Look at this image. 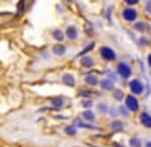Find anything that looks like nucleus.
Wrapping results in <instances>:
<instances>
[{
	"mask_svg": "<svg viewBox=\"0 0 151 147\" xmlns=\"http://www.w3.org/2000/svg\"><path fill=\"white\" fill-rule=\"evenodd\" d=\"M85 80H86L88 85H97V83H98V79H97L95 76H92V75H88V76L85 77Z\"/></svg>",
	"mask_w": 151,
	"mask_h": 147,
	"instance_id": "nucleus-10",
	"label": "nucleus"
},
{
	"mask_svg": "<svg viewBox=\"0 0 151 147\" xmlns=\"http://www.w3.org/2000/svg\"><path fill=\"white\" fill-rule=\"evenodd\" d=\"M147 147H151V141H148V143H147Z\"/></svg>",
	"mask_w": 151,
	"mask_h": 147,
	"instance_id": "nucleus-26",
	"label": "nucleus"
},
{
	"mask_svg": "<svg viewBox=\"0 0 151 147\" xmlns=\"http://www.w3.org/2000/svg\"><path fill=\"white\" fill-rule=\"evenodd\" d=\"M83 118L88 120V121H92V120L95 118V115H94V112H91V111H85V112H83Z\"/></svg>",
	"mask_w": 151,
	"mask_h": 147,
	"instance_id": "nucleus-14",
	"label": "nucleus"
},
{
	"mask_svg": "<svg viewBox=\"0 0 151 147\" xmlns=\"http://www.w3.org/2000/svg\"><path fill=\"white\" fill-rule=\"evenodd\" d=\"M122 17L124 20H127V21H134L137 18V12L132 8H127V9H124L122 11Z\"/></svg>",
	"mask_w": 151,
	"mask_h": 147,
	"instance_id": "nucleus-4",
	"label": "nucleus"
},
{
	"mask_svg": "<svg viewBox=\"0 0 151 147\" xmlns=\"http://www.w3.org/2000/svg\"><path fill=\"white\" fill-rule=\"evenodd\" d=\"M137 2H139V0H125V3H127V5H136Z\"/></svg>",
	"mask_w": 151,
	"mask_h": 147,
	"instance_id": "nucleus-23",
	"label": "nucleus"
},
{
	"mask_svg": "<svg viewBox=\"0 0 151 147\" xmlns=\"http://www.w3.org/2000/svg\"><path fill=\"white\" fill-rule=\"evenodd\" d=\"M65 2H68V3H71V2H73V0H65Z\"/></svg>",
	"mask_w": 151,
	"mask_h": 147,
	"instance_id": "nucleus-27",
	"label": "nucleus"
},
{
	"mask_svg": "<svg viewBox=\"0 0 151 147\" xmlns=\"http://www.w3.org/2000/svg\"><path fill=\"white\" fill-rule=\"evenodd\" d=\"M130 146L132 147H141V140L139 138H132L130 140Z\"/></svg>",
	"mask_w": 151,
	"mask_h": 147,
	"instance_id": "nucleus-18",
	"label": "nucleus"
},
{
	"mask_svg": "<svg viewBox=\"0 0 151 147\" xmlns=\"http://www.w3.org/2000/svg\"><path fill=\"white\" fill-rule=\"evenodd\" d=\"M119 112H121L122 115H125V117H127V115H129V112H127V109H125L124 106H121V109H119Z\"/></svg>",
	"mask_w": 151,
	"mask_h": 147,
	"instance_id": "nucleus-21",
	"label": "nucleus"
},
{
	"mask_svg": "<svg viewBox=\"0 0 151 147\" xmlns=\"http://www.w3.org/2000/svg\"><path fill=\"white\" fill-rule=\"evenodd\" d=\"M136 30H139V32H144L147 29V24L145 23H136V26H134Z\"/></svg>",
	"mask_w": 151,
	"mask_h": 147,
	"instance_id": "nucleus-17",
	"label": "nucleus"
},
{
	"mask_svg": "<svg viewBox=\"0 0 151 147\" xmlns=\"http://www.w3.org/2000/svg\"><path fill=\"white\" fill-rule=\"evenodd\" d=\"M148 64H150V67H151V55H148Z\"/></svg>",
	"mask_w": 151,
	"mask_h": 147,
	"instance_id": "nucleus-25",
	"label": "nucleus"
},
{
	"mask_svg": "<svg viewBox=\"0 0 151 147\" xmlns=\"http://www.w3.org/2000/svg\"><path fill=\"white\" fill-rule=\"evenodd\" d=\"M67 36L70 40H76V38H77V30H76L74 28H68L67 29Z\"/></svg>",
	"mask_w": 151,
	"mask_h": 147,
	"instance_id": "nucleus-9",
	"label": "nucleus"
},
{
	"mask_svg": "<svg viewBox=\"0 0 151 147\" xmlns=\"http://www.w3.org/2000/svg\"><path fill=\"white\" fill-rule=\"evenodd\" d=\"M100 85H101V87L104 88V90H112L113 88V82L112 80H101V82H100Z\"/></svg>",
	"mask_w": 151,
	"mask_h": 147,
	"instance_id": "nucleus-12",
	"label": "nucleus"
},
{
	"mask_svg": "<svg viewBox=\"0 0 151 147\" xmlns=\"http://www.w3.org/2000/svg\"><path fill=\"white\" fill-rule=\"evenodd\" d=\"M145 9H147V12H148V14H151V0H150V2L147 3V6H145Z\"/></svg>",
	"mask_w": 151,
	"mask_h": 147,
	"instance_id": "nucleus-22",
	"label": "nucleus"
},
{
	"mask_svg": "<svg viewBox=\"0 0 151 147\" xmlns=\"http://www.w3.org/2000/svg\"><path fill=\"white\" fill-rule=\"evenodd\" d=\"M65 132L68 133V135H76V127H74V126H68V127L65 129Z\"/></svg>",
	"mask_w": 151,
	"mask_h": 147,
	"instance_id": "nucleus-19",
	"label": "nucleus"
},
{
	"mask_svg": "<svg viewBox=\"0 0 151 147\" xmlns=\"http://www.w3.org/2000/svg\"><path fill=\"white\" fill-rule=\"evenodd\" d=\"M83 106L89 108V106H92V102H91V100H85V102H83Z\"/></svg>",
	"mask_w": 151,
	"mask_h": 147,
	"instance_id": "nucleus-24",
	"label": "nucleus"
},
{
	"mask_svg": "<svg viewBox=\"0 0 151 147\" xmlns=\"http://www.w3.org/2000/svg\"><path fill=\"white\" fill-rule=\"evenodd\" d=\"M53 52H55V55L60 56V55H65V52H67V49H65L64 46H60V44H58V46H55V47H53Z\"/></svg>",
	"mask_w": 151,
	"mask_h": 147,
	"instance_id": "nucleus-8",
	"label": "nucleus"
},
{
	"mask_svg": "<svg viewBox=\"0 0 151 147\" xmlns=\"http://www.w3.org/2000/svg\"><path fill=\"white\" fill-rule=\"evenodd\" d=\"M52 103H53L56 108H60L62 105H64V99H60V97H56V99L52 100Z\"/></svg>",
	"mask_w": 151,
	"mask_h": 147,
	"instance_id": "nucleus-15",
	"label": "nucleus"
},
{
	"mask_svg": "<svg viewBox=\"0 0 151 147\" xmlns=\"http://www.w3.org/2000/svg\"><path fill=\"white\" fill-rule=\"evenodd\" d=\"M115 99H116V100H121V99H122V91H119V90L115 91Z\"/></svg>",
	"mask_w": 151,
	"mask_h": 147,
	"instance_id": "nucleus-20",
	"label": "nucleus"
},
{
	"mask_svg": "<svg viewBox=\"0 0 151 147\" xmlns=\"http://www.w3.org/2000/svg\"><path fill=\"white\" fill-rule=\"evenodd\" d=\"M82 65H85V67H92V65H94V59H92L91 56L83 58V59H82Z\"/></svg>",
	"mask_w": 151,
	"mask_h": 147,
	"instance_id": "nucleus-11",
	"label": "nucleus"
},
{
	"mask_svg": "<svg viewBox=\"0 0 151 147\" xmlns=\"http://www.w3.org/2000/svg\"><path fill=\"white\" fill-rule=\"evenodd\" d=\"M118 73H119V76L122 77V79H127V77H130V75H132V68L129 67V64H119L118 65Z\"/></svg>",
	"mask_w": 151,
	"mask_h": 147,
	"instance_id": "nucleus-1",
	"label": "nucleus"
},
{
	"mask_svg": "<svg viewBox=\"0 0 151 147\" xmlns=\"http://www.w3.org/2000/svg\"><path fill=\"white\" fill-rule=\"evenodd\" d=\"M62 82H64L65 85H68V87H74L76 85V79L71 75H64L62 76Z\"/></svg>",
	"mask_w": 151,
	"mask_h": 147,
	"instance_id": "nucleus-7",
	"label": "nucleus"
},
{
	"mask_svg": "<svg viewBox=\"0 0 151 147\" xmlns=\"http://www.w3.org/2000/svg\"><path fill=\"white\" fill-rule=\"evenodd\" d=\"M53 36H55V40H58V41H62V40H64V32H62V30H59V29H56V30L53 32Z\"/></svg>",
	"mask_w": 151,
	"mask_h": 147,
	"instance_id": "nucleus-13",
	"label": "nucleus"
},
{
	"mask_svg": "<svg viewBox=\"0 0 151 147\" xmlns=\"http://www.w3.org/2000/svg\"><path fill=\"white\" fill-rule=\"evenodd\" d=\"M122 129V123H121V121H113V123H112V130H121Z\"/></svg>",
	"mask_w": 151,
	"mask_h": 147,
	"instance_id": "nucleus-16",
	"label": "nucleus"
},
{
	"mask_svg": "<svg viewBox=\"0 0 151 147\" xmlns=\"http://www.w3.org/2000/svg\"><path fill=\"white\" fill-rule=\"evenodd\" d=\"M130 90L133 94H142L144 93V85L141 83V80H132L130 82Z\"/></svg>",
	"mask_w": 151,
	"mask_h": 147,
	"instance_id": "nucleus-3",
	"label": "nucleus"
},
{
	"mask_svg": "<svg viewBox=\"0 0 151 147\" xmlns=\"http://www.w3.org/2000/svg\"><path fill=\"white\" fill-rule=\"evenodd\" d=\"M141 123L145 127H151V115L148 112H142L141 114Z\"/></svg>",
	"mask_w": 151,
	"mask_h": 147,
	"instance_id": "nucleus-6",
	"label": "nucleus"
},
{
	"mask_svg": "<svg viewBox=\"0 0 151 147\" xmlns=\"http://www.w3.org/2000/svg\"><path fill=\"white\" fill-rule=\"evenodd\" d=\"M100 53H101V56L104 59H107V61H113V59L116 58L115 52H113L110 47H101V49H100Z\"/></svg>",
	"mask_w": 151,
	"mask_h": 147,
	"instance_id": "nucleus-2",
	"label": "nucleus"
},
{
	"mask_svg": "<svg viewBox=\"0 0 151 147\" xmlns=\"http://www.w3.org/2000/svg\"><path fill=\"white\" fill-rule=\"evenodd\" d=\"M125 105H127V108L130 111H137V109H139V103H137L136 97H133V96H129L127 99H125Z\"/></svg>",
	"mask_w": 151,
	"mask_h": 147,
	"instance_id": "nucleus-5",
	"label": "nucleus"
}]
</instances>
